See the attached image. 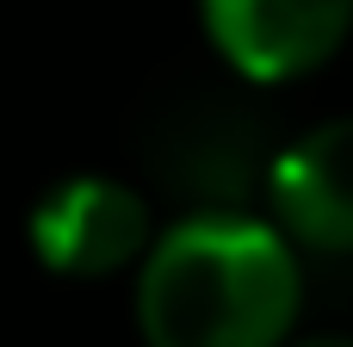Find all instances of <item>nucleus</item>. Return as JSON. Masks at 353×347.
Masks as SVG:
<instances>
[{"label":"nucleus","instance_id":"423d86ee","mask_svg":"<svg viewBox=\"0 0 353 347\" xmlns=\"http://www.w3.org/2000/svg\"><path fill=\"white\" fill-rule=\"evenodd\" d=\"M285 347H353V335H304V341H285Z\"/></svg>","mask_w":353,"mask_h":347},{"label":"nucleus","instance_id":"7ed1b4c3","mask_svg":"<svg viewBox=\"0 0 353 347\" xmlns=\"http://www.w3.org/2000/svg\"><path fill=\"white\" fill-rule=\"evenodd\" d=\"M25 242L62 279H112L124 267H143V255L155 248L149 205L124 180H112V174H68V180H56L31 205Z\"/></svg>","mask_w":353,"mask_h":347},{"label":"nucleus","instance_id":"20e7f679","mask_svg":"<svg viewBox=\"0 0 353 347\" xmlns=\"http://www.w3.org/2000/svg\"><path fill=\"white\" fill-rule=\"evenodd\" d=\"M211 50L242 81H298L353 31V0H199Z\"/></svg>","mask_w":353,"mask_h":347},{"label":"nucleus","instance_id":"39448f33","mask_svg":"<svg viewBox=\"0 0 353 347\" xmlns=\"http://www.w3.org/2000/svg\"><path fill=\"white\" fill-rule=\"evenodd\" d=\"M267 199L279 230L310 255H353V118H329L273 155Z\"/></svg>","mask_w":353,"mask_h":347},{"label":"nucleus","instance_id":"f03ea898","mask_svg":"<svg viewBox=\"0 0 353 347\" xmlns=\"http://www.w3.org/2000/svg\"><path fill=\"white\" fill-rule=\"evenodd\" d=\"M143 155L168 192H186L199 211H242L254 186H267V130L261 118L217 93V87H186L161 99L143 124Z\"/></svg>","mask_w":353,"mask_h":347},{"label":"nucleus","instance_id":"f257e3e1","mask_svg":"<svg viewBox=\"0 0 353 347\" xmlns=\"http://www.w3.org/2000/svg\"><path fill=\"white\" fill-rule=\"evenodd\" d=\"M292 236L248 211H192L137 267V329L149 347H285L304 273Z\"/></svg>","mask_w":353,"mask_h":347}]
</instances>
